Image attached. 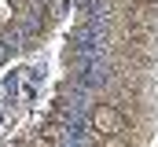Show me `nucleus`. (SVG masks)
<instances>
[{
	"instance_id": "1",
	"label": "nucleus",
	"mask_w": 158,
	"mask_h": 147,
	"mask_svg": "<svg viewBox=\"0 0 158 147\" xmlns=\"http://www.w3.org/2000/svg\"><path fill=\"white\" fill-rule=\"evenodd\" d=\"M92 129H96V136H121L129 125H125V118H121L118 107L99 103V107L92 110Z\"/></svg>"
},
{
	"instance_id": "2",
	"label": "nucleus",
	"mask_w": 158,
	"mask_h": 147,
	"mask_svg": "<svg viewBox=\"0 0 158 147\" xmlns=\"http://www.w3.org/2000/svg\"><path fill=\"white\" fill-rule=\"evenodd\" d=\"M136 4H155V0H136Z\"/></svg>"
}]
</instances>
